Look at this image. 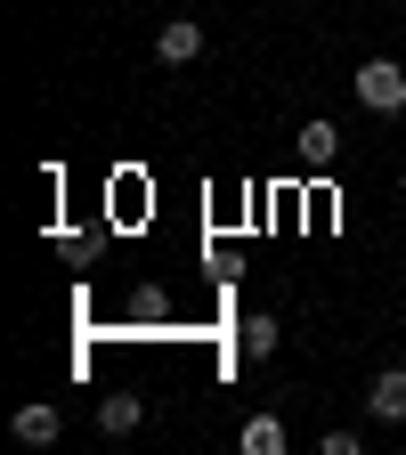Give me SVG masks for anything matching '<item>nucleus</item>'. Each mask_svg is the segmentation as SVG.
I'll list each match as a JSON object with an SVG mask.
<instances>
[{
	"instance_id": "obj_3",
	"label": "nucleus",
	"mask_w": 406,
	"mask_h": 455,
	"mask_svg": "<svg viewBox=\"0 0 406 455\" xmlns=\"http://www.w3.org/2000/svg\"><path fill=\"white\" fill-rule=\"evenodd\" d=\"M366 407H374V423H406V366H382V374H374Z\"/></svg>"
},
{
	"instance_id": "obj_8",
	"label": "nucleus",
	"mask_w": 406,
	"mask_h": 455,
	"mask_svg": "<svg viewBox=\"0 0 406 455\" xmlns=\"http://www.w3.org/2000/svg\"><path fill=\"white\" fill-rule=\"evenodd\" d=\"M244 455H284V423L276 415H252L244 423Z\"/></svg>"
},
{
	"instance_id": "obj_2",
	"label": "nucleus",
	"mask_w": 406,
	"mask_h": 455,
	"mask_svg": "<svg viewBox=\"0 0 406 455\" xmlns=\"http://www.w3.org/2000/svg\"><path fill=\"white\" fill-rule=\"evenodd\" d=\"M155 57H163V66H195V57H203V25L195 17H171L155 33Z\"/></svg>"
},
{
	"instance_id": "obj_7",
	"label": "nucleus",
	"mask_w": 406,
	"mask_h": 455,
	"mask_svg": "<svg viewBox=\"0 0 406 455\" xmlns=\"http://www.w3.org/2000/svg\"><path fill=\"white\" fill-rule=\"evenodd\" d=\"M276 341H284V333H276V317H268V309H252V317H244V358H276Z\"/></svg>"
},
{
	"instance_id": "obj_6",
	"label": "nucleus",
	"mask_w": 406,
	"mask_h": 455,
	"mask_svg": "<svg viewBox=\"0 0 406 455\" xmlns=\"http://www.w3.org/2000/svg\"><path fill=\"white\" fill-rule=\"evenodd\" d=\"M293 147H301V163H309V171H333V155H341V131H333V123H309Z\"/></svg>"
},
{
	"instance_id": "obj_5",
	"label": "nucleus",
	"mask_w": 406,
	"mask_h": 455,
	"mask_svg": "<svg viewBox=\"0 0 406 455\" xmlns=\"http://www.w3.org/2000/svg\"><path fill=\"white\" fill-rule=\"evenodd\" d=\"M139 415H147V407H139L131 390H114V398H98V431H106V439H131V431H139Z\"/></svg>"
},
{
	"instance_id": "obj_1",
	"label": "nucleus",
	"mask_w": 406,
	"mask_h": 455,
	"mask_svg": "<svg viewBox=\"0 0 406 455\" xmlns=\"http://www.w3.org/2000/svg\"><path fill=\"white\" fill-rule=\"evenodd\" d=\"M350 90H358L366 114H406V66L398 57H366V66L350 74Z\"/></svg>"
},
{
	"instance_id": "obj_4",
	"label": "nucleus",
	"mask_w": 406,
	"mask_h": 455,
	"mask_svg": "<svg viewBox=\"0 0 406 455\" xmlns=\"http://www.w3.org/2000/svg\"><path fill=\"white\" fill-rule=\"evenodd\" d=\"M57 431H66V415H57L49 398H33V407H17V439H25V447H49Z\"/></svg>"
},
{
	"instance_id": "obj_9",
	"label": "nucleus",
	"mask_w": 406,
	"mask_h": 455,
	"mask_svg": "<svg viewBox=\"0 0 406 455\" xmlns=\"http://www.w3.org/2000/svg\"><path fill=\"white\" fill-rule=\"evenodd\" d=\"M131 317H139V325L171 317V301H163V284H139V293H131Z\"/></svg>"
}]
</instances>
